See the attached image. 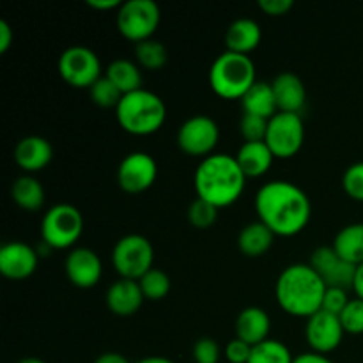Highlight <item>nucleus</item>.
Instances as JSON below:
<instances>
[{"label": "nucleus", "instance_id": "obj_1", "mask_svg": "<svg viewBox=\"0 0 363 363\" xmlns=\"http://www.w3.org/2000/svg\"><path fill=\"white\" fill-rule=\"evenodd\" d=\"M259 220L275 233V236H294L301 233L312 215L308 195L289 181H269L255 195Z\"/></svg>", "mask_w": 363, "mask_h": 363}, {"label": "nucleus", "instance_id": "obj_2", "mask_svg": "<svg viewBox=\"0 0 363 363\" xmlns=\"http://www.w3.org/2000/svg\"><path fill=\"white\" fill-rule=\"evenodd\" d=\"M247 176L241 170L236 156L213 152L202 158L194 176L197 197L211 202L216 208H225L241 197Z\"/></svg>", "mask_w": 363, "mask_h": 363}, {"label": "nucleus", "instance_id": "obj_3", "mask_svg": "<svg viewBox=\"0 0 363 363\" xmlns=\"http://www.w3.org/2000/svg\"><path fill=\"white\" fill-rule=\"evenodd\" d=\"M326 286L311 264H291L277 279L275 296L280 307L296 318L321 311Z\"/></svg>", "mask_w": 363, "mask_h": 363}, {"label": "nucleus", "instance_id": "obj_4", "mask_svg": "<svg viewBox=\"0 0 363 363\" xmlns=\"http://www.w3.org/2000/svg\"><path fill=\"white\" fill-rule=\"evenodd\" d=\"M116 116L128 133L151 135L165 123L167 106L158 94L142 87L123 96L116 108Z\"/></svg>", "mask_w": 363, "mask_h": 363}, {"label": "nucleus", "instance_id": "obj_5", "mask_svg": "<svg viewBox=\"0 0 363 363\" xmlns=\"http://www.w3.org/2000/svg\"><path fill=\"white\" fill-rule=\"evenodd\" d=\"M255 82L254 60L243 53L225 50L209 67V85L225 99H241Z\"/></svg>", "mask_w": 363, "mask_h": 363}, {"label": "nucleus", "instance_id": "obj_6", "mask_svg": "<svg viewBox=\"0 0 363 363\" xmlns=\"http://www.w3.org/2000/svg\"><path fill=\"white\" fill-rule=\"evenodd\" d=\"M155 248L151 241L142 234H126L116 243L112 250L113 268L121 279L140 280L149 269H152Z\"/></svg>", "mask_w": 363, "mask_h": 363}, {"label": "nucleus", "instance_id": "obj_7", "mask_svg": "<svg viewBox=\"0 0 363 363\" xmlns=\"http://www.w3.org/2000/svg\"><path fill=\"white\" fill-rule=\"evenodd\" d=\"M84 233V216L74 206L57 204L45 213L41 222V236L45 243L55 248H69Z\"/></svg>", "mask_w": 363, "mask_h": 363}, {"label": "nucleus", "instance_id": "obj_8", "mask_svg": "<svg viewBox=\"0 0 363 363\" xmlns=\"http://www.w3.org/2000/svg\"><path fill=\"white\" fill-rule=\"evenodd\" d=\"M160 20L162 13L155 0H126L117 11V28L124 38L135 43L151 39Z\"/></svg>", "mask_w": 363, "mask_h": 363}, {"label": "nucleus", "instance_id": "obj_9", "mask_svg": "<svg viewBox=\"0 0 363 363\" xmlns=\"http://www.w3.org/2000/svg\"><path fill=\"white\" fill-rule=\"evenodd\" d=\"M59 73L71 87H92L101 78V62L94 50L84 45H73L64 50L59 57Z\"/></svg>", "mask_w": 363, "mask_h": 363}, {"label": "nucleus", "instance_id": "obj_10", "mask_svg": "<svg viewBox=\"0 0 363 363\" xmlns=\"http://www.w3.org/2000/svg\"><path fill=\"white\" fill-rule=\"evenodd\" d=\"M305 140V126L300 113L277 112L268 123L266 144L275 158H291L301 149Z\"/></svg>", "mask_w": 363, "mask_h": 363}, {"label": "nucleus", "instance_id": "obj_11", "mask_svg": "<svg viewBox=\"0 0 363 363\" xmlns=\"http://www.w3.org/2000/svg\"><path fill=\"white\" fill-rule=\"evenodd\" d=\"M220 138L218 124L209 116H191L177 130V145L191 156H209Z\"/></svg>", "mask_w": 363, "mask_h": 363}, {"label": "nucleus", "instance_id": "obj_12", "mask_svg": "<svg viewBox=\"0 0 363 363\" xmlns=\"http://www.w3.org/2000/svg\"><path fill=\"white\" fill-rule=\"evenodd\" d=\"M158 177V165L155 158L147 152H130L123 158L117 169V181L119 186L128 194H142Z\"/></svg>", "mask_w": 363, "mask_h": 363}, {"label": "nucleus", "instance_id": "obj_13", "mask_svg": "<svg viewBox=\"0 0 363 363\" xmlns=\"http://www.w3.org/2000/svg\"><path fill=\"white\" fill-rule=\"evenodd\" d=\"M314 272L321 277L326 287H339V289H350L354 284L357 266L344 261L333 247H319L312 252L311 262Z\"/></svg>", "mask_w": 363, "mask_h": 363}, {"label": "nucleus", "instance_id": "obj_14", "mask_svg": "<svg viewBox=\"0 0 363 363\" xmlns=\"http://www.w3.org/2000/svg\"><path fill=\"white\" fill-rule=\"evenodd\" d=\"M344 333L346 332H344L339 315L330 314L323 308L315 312L314 315H311L307 319V326H305V339H307L308 346L315 353L321 354L337 350L342 342Z\"/></svg>", "mask_w": 363, "mask_h": 363}, {"label": "nucleus", "instance_id": "obj_15", "mask_svg": "<svg viewBox=\"0 0 363 363\" xmlns=\"http://www.w3.org/2000/svg\"><path fill=\"white\" fill-rule=\"evenodd\" d=\"M66 277L71 284H74L80 289H91L99 282L103 273L101 259L91 248H74L67 254L64 261Z\"/></svg>", "mask_w": 363, "mask_h": 363}, {"label": "nucleus", "instance_id": "obj_16", "mask_svg": "<svg viewBox=\"0 0 363 363\" xmlns=\"http://www.w3.org/2000/svg\"><path fill=\"white\" fill-rule=\"evenodd\" d=\"M38 250L23 241H9L0 248V273L11 280L28 279L38 268Z\"/></svg>", "mask_w": 363, "mask_h": 363}, {"label": "nucleus", "instance_id": "obj_17", "mask_svg": "<svg viewBox=\"0 0 363 363\" xmlns=\"http://www.w3.org/2000/svg\"><path fill=\"white\" fill-rule=\"evenodd\" d=\"M145 298L138 280L119 279L106 291V305H108L110 312H113L116 315H123V318L137 314Z\"/></svg>", "mask_w": 363, "mask_h": 363}, {"label": "nucleus", "instance_id": "obj_18", "mask_svg": "<svg viewBox=\"0 0 363 363\" xmlns=\"http://www.w3.org/2000/svg\"><path fill=\"white\" fill-rule=\"evenodd\" d=\"M272 87L279 112L300 113L305 105V99H307V91L298 74L284 71V73L277 74L275 80L272 82Z\"/></svg>", "mask_w": 363, "mask_h": 363}, {"label": "nucleus", "instance_id": "obj_19", "mask_svg": "<svg viewBox=\"0 0 363 363\" xmlns=\"http://www.w3.org/2000/svg\"><path fill=\"white\" fill-rule=\"evenodd\" d=\"M53 147L46 138L38 135H28L23 137L14 147V162L27 172L41 170L52 162Z\"/></svg>", "mask_w": 363, "mask_h": 363}, {"label": "nucleus", "instance_id": "obj_20", "mask_svg": "<svg viewBox=\"0 0 363 363\" xmlns=\"http://www.w3.org/2000/svg\"><path fill=\"white\" fill-rule=\"evenodd\" d=\"M272 319L261 307H247L236 318V337L250 346L268 340Z\"/></svg>", "mask_w": 363, "mask_h": 363}, {"label": "nucleus", "instance_id": "obj_21", "mask_svg": "<svg viewBox=\"0 0 363 363\" xmlns=\"http://www.w3.org/2000/svg\"><path fill=\"white\" fill-rule=\"evenodd\" d=\"M262 32L261 27L252 18H238L227 27L225 46L229 52L243 53L248 55L261 43Z\"/></svg>", "mask_w": 363, "mask_h": 363}, {"label": "nucleus", "instance_id": "obj_22", "mask_svg": "<svg viewBox=\"0 0 363 363\" xmlns=\"http://www.w3.org/2000/svg\"><path fill=\"white\" fill-rule=\"evenodd\" d=\"M275 155L266 142H245L238 149L236 160L247 177H259L268 172Z\"/></svg>", "mask_w": 363, "mask_h": 363}, {"label": "nucleus", "instance_id": "obj_23", "mask_svg": "<svg viewBox=\"0 0 363 363\" xmlns=\"http://www.w3.org/2000/svg\"><path fill=\"white\" fill-rule=\"evenodd\" d=\"M273 240H275V233L266 223L257 220V222L247 223L241 229L238 236V247L247 257H261L272 248Z\"/></svg>", "mask_w": 363, "mask_h": 363}, {"label": "nucleus", "instance_id": "obj_24", "mask_svg": "<svg viewBox=\"0 0 363 363\" xmlns=\"http://www.w3.org/2000/svg\"><path fill=\"white\" fill-rule=\"evenodd\" d=\"M241 105H243L245 113H254V116H261L264 119H272L277 112L275 94H273V87L268 82L257 80L241 98Z\"/></svg>", "mask_w": 363, "mask_h": 363}, {"label": "nucleus", "instance_id": "obj_25", "mask_svg": "<svg viewBox=\"0 0 363 363\" xmlns=\"http://www.w3.org/2000/svg\"><path fill=\"white\" fill-rule=\"evenodd\" d=\"M333 250L354 266L363 264V223H350L337 233Z\"/></svg>", "mask_w": 363, "mask_h": 363}, {"label": "nucleus", "instance_id": "obj_26", "mask_svg": "<svg viewBox=\"0 0 363 363\" xmlns=\"http://www.w3.org/2000/svg\"><path fill=\"white\" fill-rule=\"evenodd\" d=\"M11 197L20 208L27 209V211H38L45 204V188L34 176L25 174L13 181Z\"/></svg>", "mask_w": 363, "mask_h": 363}, {"label": "nucleus", "instance_id": "obj_27", "mask_svg": "<svg viewBox=\"0 0 363 363\" xmlns=\"http://www.w3.org/2000/svg\"><path fill=\"white\" fill-rule=\"evenodd\" d=\"M105 77L117 85L123 94L142 89V73L140 67L128 59H116L108 64Z\"/></svg>", "mask_w": 363, "mask_h": 363}, {"label": "nucleus", "instance_id": "obj_28", "mask_svg": "<svg viewBox=\"0 0 363 363\" xmlns=\"http://www.w3.org/2000/svg\"><path fill=\"white\" fill-rule=\"evenodd\" d=\"M294 358L289 347L280 340L268 339L264 342L252 347V354L248 363H293Z\"/></svg>", "mask_w": 363, "mask_h": 363}, {"label": "nucleus", "instance_id": "obj_29", "mask_svg": "<svg viewBox=\"0 0 363 363\" xmlns=\"http://www.w3.org/2000/svg\"><path fill=\"white\" fill-rule=\"evenodd\" d=\"M135 57H137V62L145 69H160L167 64L169 52L163 43L151 38L135 45Z\"/></svg>", "mask_w": 363, "mask_h": 363}, {"label": "nucleus", "instance_id": "obj_30", "mask_svg": "<svg viewBox=\"0 0 363 363\" xmlns=\"http://www.w3.org/2000/svg\"><path fill=\"white\" fill-rule=\"evenodd\" d=\"M140 284V289L144 293L145 300H152V301H158L163 300V298L169 294L170 291V279L163 269L158 268H152L138 280Z\"/></svg>", "mask_w": 363, "mask_h": 363}, {"label": "nucleus", "instance_id": "obj_31", "mask_svg": "<svg viewBox=\"0 0 363 363\" xmlns=\"http://www.w3.org/2000/svg\"><path fill=\"white\" fill-rule=\"evenodd\" d=\"M89 92H91L92 101L98 106H101V108H117V105H119L124 96L117 89V85L113 82H110L105 74L92 84Z\"/></svg>", "mask_w": 363, "mask_h": 363}, {"label": "nucleus", "instance_id": "obj_32", "mask_svg": "<svg viewBox=\"0 0 363 363\" xmlns=\"http://www.w3.org/2000/svg\"><path fill=\"white\" fill-rule=\"evenodd\" d=\"M218 218V208L211 202L197 197L188 208V220L197 229H209Z\"/></svg>", "mask_w": 363, "mask_h": 363}, {"label": "nucleus", "instance_id": "obj_33", "mask_svg": "<svg viewBox=\"0 0 363 363\" xmlns=\"http://www.w3.org/2000/svg\"><path fill=\"white\" fill-rule=\"evenodd\" d=\"M269 119L254 113H245L240 119V133L243 135L245 142H264L268 133Z\"/></svg>", "mask_w": 363, "mask_h": 363}, {"label": "nucleus", "instance_id": "obj_34", "mask_svg": "<svg viewBox=\"0 0 363 363\" xmlns=\"http://www.w3.org/2000/svg\"><path fill=\"white\" fill-rule=\"evenodd\" d=\"M340 323L346 333H353V335H360L363 333V300L362 298H354L350 300L346 305L344 312L340 314Z\"/></svg>", "mask_w": 363, "mask_h": 363}, {"label": "nucleus", "instance_id": "obj_35", "mask_svg": "<svg viewBox=\"0 0 363 363\" xmlns=\"http://www.w3.org/2000/svg\"><path fill=\"white\" fill-rule=\"evenodd\" d=\"M342 186L351 199L363 202V162L347 167L342 176Z\"/></svg>", "mask_w": 363, "mask_h": 363}, {"label": "nucleus", "instance_id": "obj_36", "mask_svg": "<svg viewBox=\"0 0 363 363\" xmlns=\"http://www.w3.org/2000/svg\"><path fill=\"white\" fill-rule=\"evenodd\" d=\"M194 360L195 363H218L220 346L215 339L202 337L194 344Z\"/></svg>", "mask_w": 363, "mask_h": 363}, {"label": "nucleus", "instance_id": "obj_37", "mask_svg": "<svg viewBox=\"0 0 363 363\" xmlns=\"http://www.w3.org/2000/svg\"><path fill=\"white\" fill-rule=\"evenodd\" d=\"M350 303L346 289H339V287H326L325 298H323V311L330 312V314L339 315L344 312L346 305Z\"/></svg>", "mask_w": 363, "mask_h": 363}, {"label": "nucleus", "instance_id": "obj_38", "mask_svg": "<svg viewBox=\"0 0 363 363\" xmlns=\"http://www.w3.org/2000/svg\"><path fill=\"white\" fill-rule=\"evenodd\" d=\"M252 347L250 344H247L245 340L241 339H233L225 347V357L230 363H248L252 354Z\"/></svg>", "mask_w": 363, "mask_h": 363}, {"label": "nucleus", "instance_id": "obj_39", "mask_svg": "<svg viewBox=\"0 0 363 363\" xmlns=\"http://www.w3.org/2000/svg\"><path fill=\"white\" fill-rule=\"evenodd\" d=\"M293 0H259V7L264 11L266 14L272 16H282L293 9Z\"/></svg>", "mask_w": 363, "mask_h": 363}, {"label": "nucleus", "instance_id": "obj_40", "mask_svg": "<svg viewBox=\"0 0 363 363\" xmlns=\"http://www.w3.org/2000/svg\"><path fill=\"white\" fill-rule=\"evenodd\" d=\"M13 28L6 20H0V53H6L13 45Z\"/></svg>", "mask_w": 363, "mask_h": 363}, {"label": "nucleus", "instance_id": "obj_41", "mask_svg": "<svg viewBox=\"0 0 363 363\" xmlns=\"http://www.w3.org/2000/svg\"><path fill=\"white\" fill-rule=\"evenodd\" d=\"M293 363H333V362L330 360L326 354L312 351V353H303V354H300V357H296Z\"/></svg>", "mask_w": 363, "mask_h": 363}, {"label": "nucleus", "instance_id": "obj_42", "mask_svg": "<svg viewBox=\"0 0 363 363\" xmlns=\"http://www.w3.org/2000/svg\"><path fill=\"white\" fill-rule=\"evenodd\" d=\"M94 363H130V362H128V358L124 357V354L110 351V353L99 354V357L94 360Z\"/></svg>", "mask_w": 363, "mask_h": 363}, {"label": "nucleus", "instance_id": "obj_43", "mask_svg": "<svg viewBox=\"0 0 363 363\" xmlns=\"http://www.w3.org/2000/svg\"><path fill=\"white\" fill-rule=\"evenodd\" d=\"M87 4L99 11H108V9H113V7L121 6L119 0H87Z\"/></svg>", "mask_w": 363, "mask_h": 363}, {"label": "nucleus", "instance_id": "obj_44", "mask_svg": "<svg viewBox=\"0 0 363 363\" xmlns=\"http://www.w3.org/2000/svg\"><path fill=\"white\" fill-rule=\"evenodd\" d=\"M353 289L354 293H357V298H362L363 300V264L357 266V275H354Z\"/></svg>", "mask_w": 363, "mask_h": 363}, {"label": "nucleus", "instance_id": "obj_45", "mask_svg": "<svg viewBox=\"0 0 363 363\" xmlns=\"http://www.w3.org/2000/svg\"><path fill=\"white\" fill-rule=\"evenodd\" d=\"M137 363H174V362L165 357H145L142 358V360H138Z\"/></svg>", "mask_w": 363, "mask_h": 363}, {"label": "nucleus", "instance_id": "obj_46", "mask_svg": "<svg viewBox=\"0 0 363 363\" xmlns=\"http://www.w3.org/2000/svg\"><path fill=\"white\" fill-rule=\"evenodd\" d=\"M18 363H46V362L39 360V358H34V357H28V358H23V360H20Z\"/></svg>", "mask_w": 363, "mask_h": 363}]
</instances>
